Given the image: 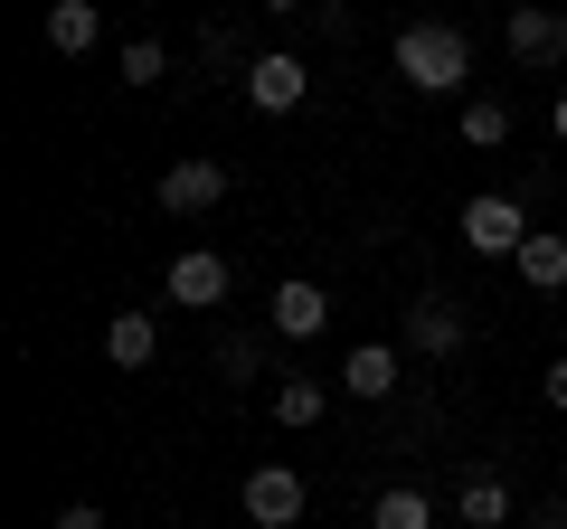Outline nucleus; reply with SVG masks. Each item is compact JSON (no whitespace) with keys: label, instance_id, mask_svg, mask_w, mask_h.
I'll list each match as a JSON object with an SVG mask.
<instances>
[{"label":"nucleus","instance_id":"f257e3e1","mask_svg":"<svg viewBox=\"0 0 567 529\" xmlns=\"http://www.w3.org/2000/svg\"><path fill=\"white\" fill-rule=\"evenodd\" d=\"M398 76L416 95H464L473 85V39L454 20H406L398 29Z\"/></svg>","mask_w":567,"mask_h":529},{"label":"nucleus","instance_id":"f03ea898","mask_svg":"<svg viewBox=\"0 0 567 529\" xmlns=\"http://www.w3.org/2000/svg\"><path fill=\"white\" fill-rule=\"evenodd\" d=\"M454 227H464L473 256H520V246H529L520 199H492V189H483V199H464V218H454Z\"/></svg>","mask_w":567,"mask_h":529},{"label":"nucleus","instance_id":"7ed1b4c3","mask_svg":"<svg viewBox=\"0 0 567 529\" xmlns=\"http://www.w3.org/2000/svg\"><path fill=\"white\" fill-rule=\"evenodd\" d=\"M246 520L256 529H293L303 520V473L293 464H256L246 473Z\"/></svg>","mask_w":567,"mask_h":529},{"label":"nucleus","instance_id":"20e7f679","mask_svg":"<svg viewBox=\"0 0 567 529\" xmlns=\"http://www.w3.org/2000/svg\"><path fill=\"white\" fill-rule=\"evenodd\" d=\"M227 199V162H171L162 170V208L171 218H199V208Z\"/></svg>","mask_w":567,"mask_h":529},{"label":"nucleus","instance_id":"39448f33","mask_svg":"<svg viewBox=\"0 0 567 529\" xmlns=\"http://www.w3.org/2000/svg\"><path fill=\"white\" fill-rule=\"evenodd\" d=\"M171 303H189V312H218V303H227V256H208V246L171 256Z\"/></svg>","mask_w":567,"mask_h":529},{"label":"nucleus","instance_id":"423d86ee","mask_svg":"<svg viewBox=\"0 0 567 529\" xmlns=\"http://www.w3.org/2000/svg\"><path fill=\"white\" fill-rule=\"evenodd\" d=\"M502 39H511L520 66H567V20H558V10H511Z\"/></svg>","mask_w":567,"mask_h":529},{"label":"nucleus","instance_id":"0eeeda50","mask_svg":"<svg viewBox=\"0 0 567 529\" xmlns=\"http://www.w3.org/2000/svg\"><path fill=\"white\" fill-rule=\"evenodd\" d=\"M303 58H256L246 66V104H256V114H293V104H303Z\"/></svg>","mask_w":567,"mask_h":529},{"label":"nucleus","instance_id":"6e6552de","mask_svg":"<svg viewBox=\"0 0 567 529\" xmlns=\"http://www.w3.org/2000/svg\"><path fill=\"white\" fill-rule=\"evenodd\" d=\"M406 350H425V360H454V350H464V312L435 303V293H425V303H406Z\"/></svg>","mask_w":567,"mask_h":529},{"label":"nucleus","instance_id":"1a4fd4ad","mask_svg":"<svg viewBox=\"0 0 567 529\" xmlns=\"http://www.w3.org/2000/svg\"><path fill=\"white\" fill-rule=\"evenodd\" d=\"M322 322H331V293H322V284H303V274L275 284V331H284V341H312Z\"/></svg>","mask_w":567,"mask_h":529},{"label":"nucleus","instance_id":"9d476101","mask_svg":"<svg viewBox=\"0 0 567 529\" xmlns=\"http://www.w3.org/2000/svg\"><path fill=\"white\" fill-rule=\"evenodd\" d=\"M95 39H104V10H95V0H58V10H48V48H58V58H85Z\"/></svg>","mask_w":567,"mask_h":529},{"label":"nucleus","instance_id":"9b49d317","mask_svg":"<svg viewBox=\"0 0 567 529\" xmlns=\"http://www.w3.org/2000/svg\"><path fill=\"white\" fill-rule=\"evenodd\" d=\"M511 264H520V284L558 293V284H567V237H558V227H529V246H520Z\"/></svg>","mask_w":567,"mask_h":529},{"label":"nucleus","instance_id":"f8f14e48","mask_svg":"<svg viewBox=\"0 0 567 529\" xmlns=\"http://www.w3.org/2000/svg\"><path fill=\"white\" fill-rule=\"evenodd\" d=\"M341 387H350V397H388V387H398V350H388V341H360V350L341 360Z\"/></svg>","mask_w":567,"mask_h":529},{"label":"nucleus","instance_id":"ddd939ff","mask_svg":"<svg viewBox=\"0 0 567 529\" xmlns=\"http://www.w3.org/2000/svg\"><path fill=\"white\" fill-rule=\"evenodd\" d=\"M454 510H464L473 529H502V520H511V483H502V473H464V491H454Z\"/></svg>","mask_w":567,"mask_h":529},{"label":"nucleus","instance_id":"4468645a","mask_svg":"<svg viewBox=\"0 0 567 529\" xmlns=\"http://www.w3.org/2000/svg\"><path fill=\"white\" fill-rule=\"evenodd\" d=\"M369 529H435V501H425L416 483H388L379 501H369Z\"/></svg>","mask_w":567,"mask_h":529},{"label":"nucleus","instance_id":"2eb2a0df","mask_svg":"<svg viewBox=\"0 0 567 529\" xmlns=\"http://www.w3.org/2000/svg\"><path fill=\"white\" fill-rule=\"evenodd\" d=\"M104 350H114V369H152V350H162V331H152V312H114V331H104Z\"/></svg>","mask_w":567,"mask_h":529},{"label":"nucleus","instance_id":"dca6fc26","mask_svg":"<svg viewBox=\"0 0 567 529\" xmlns=\"http://www.w3.org/2000/svg\"><path fill=\"white\" fill-rule=\"evenodd\" d=\"M322 407H331L322 378H284L275 387V416H284V426H322Z\"/></svg>","mask_w":567,"mask_h":529},{"label":"nucleus","instance_id":"f3484780","mask_svg":"<svg viewBox=\"0 0 567 529\" xmlns=\"http://www.w3.org/2000/svg\"><path fill=\"white\" fill-rule=\"evenodd\" d=\"M464 143H473V152H492V143H511V104H492V95H473V104H464Z\"/></svg>","mask_w":567,"mask_h":529},{"label":"nucleus","instance_id":"a211bd4d","mask_svg":"<svg viewBox=\"0 0 567 529\" xmlns=\"http://www.w3.org/2000/svg\"><path fill=\"white\" fill-rule=\"evenodd\" d=\"M162 66H171L162 39H133V48H123V76H133V85H162Z\"/></svg>","mask_w":567,"mask_h":529},{"label":"nucleus","instance_id":"6ab92c4d","mask_svg":"<svg viewBox=\"0 0 567 529\" xmlns=\"http://www.w3.org/2000/svg\"><path fill=\"white\" fill-rule=\"evenodd\" d=\"M199 58L208 66H237V29H199Z\"/></svg>","mask_w":567,"mask_h":529},{"label":"nucleus","instance_id":"aec40b11","mask_svg":"<svg viewBox=\"0 0 567 529\" xmlns=\"http://www.w3.org/2000/svg\"><path fill=\"white\" fill-rule=\"evenodd\" d=\"M256 360H265L256 341H227V350H218V369H227V378H256Z\"/></svg>","mask_w":567,"mask_h":529},{"label":"nucleus","instance_id":"412c9836","mask_svg":"<svg viewBox=\"0 0 567 529\" xmlns=\"http://www.w3.org/2000/svg\"><path fill=\"white\" fill-rule=\"evenodd\" d=\"M539 397H548V407L567 416V360H548V369H539Z\"/></svg>","mask_w":567,"mask_h":529},{"label":"nucleus","instance_id":"4be33fe9","mask_svg":"<svg viewBox=\"0 0 567 529\" xmlns=\"http://www.w3.org/2000/svg\"><path fill=\"white\" fill-rule=\"evenodd\" d=\"M58 529H104V510H85V501H76V510H58Z\"/></svg>","mask_w":567,"mask_h":529},{"label":"nucleus","instance_id":"5701e85b","mask_svg":"<svg viewBox=\"0 0 567 529\" xmlns=\"http://www.w3.org/2000/svg\"><path fill=\"white\" fill-rule=\"evenodd\" d=\"M548 123H558V143H567V85H558V104H548Z\"/></svg>","mask_w":567,"mask_h":529},{"label":"nucleus","instance_id":"b1692460","mask_svg":"<svg viewBox=\"0 0 567 529\" xmlns=\"http://www.w3.org/2000/svg\"><path fill=\"white\" fill-rule=\"evenodd\" d=\"M539 529H567V501H548V510H539Z\"/></svg>","mask_w":567,"mask_h":529}]
</instances>
